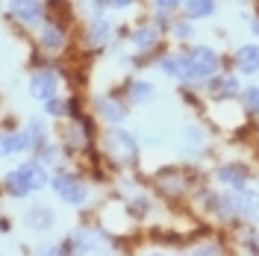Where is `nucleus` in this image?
I'll return each mask as SVG.
<instances>
[{
  "label": "nucleus",
  "instance_id": "obj_15",
  "mask_svg": "<svg viewBox=\"0 0 259 256\" xmlns=\"http://www.w3.org/2000/svg\"><path fill=\"white\" fill-rule=\"evenodd\" d=\"M133 45L139 50H150L156 45V27H142V30L133 35Z\"/></svg>",
  "mask_w": 259,
  "mask_h": 256
},
{
  "label": "nucleus",
  "instance_id": "obj_24",
  "mask_svg": "<svg viewBox=\"0 0 259 256\" xmlns=\"http://www.w3.org/2000/svg\"><path fill=\"white\" fill-rule=\"evenodd\" d=\"M174 35H177V38H189V35H192V27H189V24H174Z\"/></svg>",
  "mask_w": 259,
  "mask_h": 256
},
{
  "label": "nucleus",
  "instance_id": "obj_17",
  "mask_svg": "<svg viewBox=\"0 0 259 256\" xmlns=\"http://www.w3.org/2000/svg\"><path fill=\"white\" fill-rule=\"evenodd\" d=\"M259 209V197L250 192H242L239 197H236V212H242V215H253Z\"/></svg>",
  "mask_w": 259,
  "mask_h": 256
},
{
  "label": "nucleus",
  "instance_id": "obj_10",
  "mask_svg": "<svg viewBox=\"0 0 259 256\" xmlns=\"http://www.w3.org/2000/svg\"><path fill=\"white\" fill-rule=\"evenodd\" d=\"M239 68H242L244 74H250V71H259V48H253V45H247V48L239 50Z\"/></svg>",
  "mask_w": 259,
  "mask_h": 256
},
{
  "label": "nucleus",
  "instance_id": "obj_14",
  "mask_svg": "<svg viewBox=\"0 0 259 256\" xmlns=\"http://www.w3.org/2000/svg\"><path fill=\"white\" fill-rule=\"evenodd\" d=\"M186 12H189V18H206L215 12V0H189Z\"/></svg>",
  "mask_w": 259,
  "mask_h": 256
},
{
  "label": "nucleus",
  "instance_id": "obj_8",
  "mask_svg": "<svg viewBox=\"0 0 259 256\" xmlns=\"http://www.w3.org/2000/svg\"><path fill=\"white\" fill-rule=\"evenodd\" d=\"M30 147V139L27 133H12V136H0V159L9 156V153H21Z\"/></svg>",
  "mask_w": 259,
  "mask_h": 256
},
{
  "label": "nucleus",
  "instance_id": "obj_2",
  "mask_svg": "<svg viewBox=\"0 0 259 256\" xmlns=\"http://www.w3.org/2000/svg\"><path fill=\"white\" fill-rule=\"evenodd\" d=\"M215 68H218V56H215V50L212 48H194L192 56L186 59V77L203 80V77L215 74Z\"/></svg>",
  "mask_w": 259,
  "mask_h": 256
},
{
  "label": "nucleus",
  "instance_id": "obj_22",
  "mask_svg": "<svg viewBox=\"0 0 259 256\" xmlns=\"http://www.w3.org/2000/svg\"><path fill=\"white\" fill-rule=\"evenodd\" d=\"M45 103H48V112L50 115H62L65 112V103H59V100H56V95L50 97V100H45Z\"/></svg>",
  "mask_w": 259,
  "mask_h": 256
},
{
  "label": "nucleus",
  "instance_id": "obj_21",
  "mask_svg": "<svg viewBox=\"0 0 259 256\" xmlns=\"http://www.w3.org/2000/svg\"><path fill=\"white\" fill-rule=\"evenodd\" d=\"M183 0H153V6L159 9V12H171V9H177Z\"/></svg>",
  "mask_w": 259,
  "mask_h": 256
},
{
  "label": "nucleus",
  "instance_id": "obj_9",
  "mask_svg": "<svg viewBox=\"0 0 259 256\" xmlns=\"http://www.w3.org/2000/svg\"><path fill=\"white\" fill-rule=\"evenodd\" d=\"M218 180L227 183V186L242 189L244 183H247V171H244L242 165H224V168H218Z\"/></svg>",
  "mask_w": 259,
  "mask_h": 256
},
{
  "label": "nucleus",
  "instance_id": "obj_16",
  "mask_svg": "<svg viewBox=\"0 0 259 256\" xmlns=\"http://www.w3.org/2000/svg\"><path fill=\"white\" fill-rule=\"evenodd\" d=\"M162 71L168 77H186V59L183 56H165L162 59Z\"/></svg>",
  "mask_w": 259,
  "mask_h": 256
},
{
  "label": "nucleus",
  "instance_id": "obj_1",
  "mask_svg": "<svg viewBox=\"0 0 259 256\" xmlns=\"http://www.w3.org/2000/svg\"><path fill=\"white\" fill-rule=\"evenodd\" d=\"M3 183H6V192L12 197H24V194L38 192L41 186H48V171H45L41 162H27L15 171H9Z\"/></svg>",
  "mask_w": 259,
  "mask_h": 256
},
{
  "label": "nucleus",
  "instance_id": "obj_6",
  "mask_svg": "<svg viewBox=\"0 0 259 256\" xmlns=\"http://www.w3.org/2000/svg\"><path fill=\"white\" fill-rule=\"evenodd\" d=\"M9 12L24 24H38L41 21V3L38 0H9Z\"/></svg>",
  "mask_w": 259,
  "mask_h": 256
},
{
  "label": "nucleus",
  "instance_id": "obj_3",
  "mask_svg": "<svg viewBox=\"0 0 259 256\" xmlns=\"http://www.w3.org/2000/svg\"><path fill=\"white\" fill-rule=\"evenodd\" d=\"M53 189H56V194L62 197L65 203H82L85 197H89V189H85V183L82 180H77V177L71 174H56L53 177Z\"/></svg>",
  "mask_w": 259,
  "mask_h": 256
},
{
  "label": "nucleus",
  "instance_id": "obj_4",
  "mask_svg": "<svg viewBox=\"0 0 259 256\" xmlns=\"http://www.w3.org/2000/svg\"><path fill=\"white\" fill-rule=\"evenodd\" d=\"M109 153L118 162H133L136 159V139L124 130H112L109 133Z\"/></svg>",
  "mask_w": 259,
  "mask_h": 256
},
{
  "label": "nucleus",
  "instance_id": "obj_19",
  "mask_svg": "<svg viewBox=\"0 0 259 256\" xmlns=\"http://www.w3.org/2000/svg\"><path fill=\"white\" fill-rule=\"evenodd\" d=\"M244 103H247L250 112H259V86H250V89L244 92Z\"/></svg>",
  "mask_w": 259,
  "mask_h": 256
},
{
  "label": "nucleus",
  "instance_id": "obj_11",
  "mask_svg": "<svg viewBox=\"0 0 259 256\" xmlns=\"http://www.w3.org/2000/svg\"><path fill=\"white\" fill-rule=\"evenodd\" d=\"M27 224H30L32 230H48V227H53V212H50V209H45V206L30 209Z\"/></svg>",
  "mask_w": 259,
  "mask_h": 256
},
{
  "label": "nucleus",
  "instance_id": "obj_25",
  "mask_svg": "<svg viewBox=\"0 0 259 256\" xmlns=\"http://www.w3.org/2000/svg\"><path fill=\"white\" fill-rule=\"evenodd\" d=\"M106 3H109V6H115V9H124V6H130V3H133V0H106Z\"/></svg>",
  "mask_w": 259,
  "mask_h": 256
},
{
  "label": "nucleus",
  "instance_id": "obj_13",
  "mask_svg": "<svg viewBox=\"0 0 259 256\" xmlns=\"http://www.w3.org/2000/svg\"><path fill=\"white\" fill-rule=\"evenodd\" d=\"M150 97H153V86L150 82H142V80L130 82V100L133 103H147Z\"/></svg>",
  "mask_w": 259,
  "mask_h": 256
},
{
  "label": "nucleus",
  "instance_id": "obj_12",
  "mask_svg": "<svg viewBox=\"0 0 259 256\" xmlns=\"http://www.w3.org/2000/svg\"><path fill=\"white\" fill-rule=\"evenodd\" d=\"M62 41H65L62 27H56V24H48V27L41 30V45H45L48 50H59V48H62Z\"/></svg>",
  "mask_w": 259,
  "mask_h": 256
},
{
  "label": "nucleus",
  "instance_id": "obj_18",
  "mask_svg": "<svg viewBox=\"0 0 259 256\" xmlns=\"http://www.w3.org/2000/svg\"><path fill=\"white\" fill-rule=\"evenodd\" d=\"M27 139H30V147H35V144L45 139V124L41 121H32L30 127H27Z\"/></svg>",
  "mask_w": 259,
  "mask_h": 256
},
{
  "label": "nucleus",
  "instance_id": "obj_5",
  "mask_svg": "<svg viewBox=\"0 0 259 256\" xmlns=\"http://www.w3.org/2000/svg\"><path fill=\"white\" fill-rule=\"evenodd\" d=\"M56 86H59V80H56L53 71H35L30 80V92L35 100H50L56 95Z\"/></svg>",
  "mask_w": 259,
  "mask_h": 256
},
{
  "label": "nucleus",
  "instance_id": "obj_20",
  "mask_svg": "<svg viewBox=\"0 0 259 256\" xmlns=\"http://www.w3.org/2000/svg\"><path fill=\"white\" fill-rule=\"evenodd\" d=\"M109 35V24L106 21H97L95 27H92V41H103Z\"/></svg>",
  "mask_w": 259,
  "mask_h": 256
},
{
  "label": "nucleus",
  "instance_id": "obj_7",
  "mask_svg": "<svg viewBox=\"0 0 259 256\" xmlns=\"http://www.w3.org/2000/svg\"><path fill=\"white\" fill-rule=\"evenodd\" d=\"M97 112L103 121H109V124H118V121H124V106L121 103H115L112 97H97Z\"/></svg>",
  "mask_w": 259,
  "mask_h": 256
},
{
  "label": "nucleus",
  "instance_id": "obj_23",
  "mask_svg": "<svg viewBox=\"0 0 259 256\" xmlns=\"http://www.w3.org/2000/svg\"><path fill=\"white\" fill-rule=\"evenodd\" d=\"M218 92L221 95H236V80H221L218 82Z\"/></svg>",
  "mask_w": 259,
  "mask_h": 256
}]
</instances>
